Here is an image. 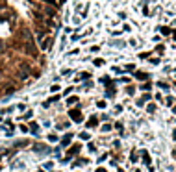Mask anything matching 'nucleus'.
Returning a JSON list of instances; mask_svg holds the SVG:
<instances>
[{
    "instance_id": "nucleus-3",
    "label": "nucleus",
    "mask_w": 176,
    "mask_h": 172,
    "mask_svg": "<svg viewBox=\"0 0 176 172\" xmlns=\"http://www.w3.org/2000/svg\"><path fill=\"white\" fill-rule=\"evenodd\" d=\"M45 168L52 170V168H54V163H52V161H46V163H45Z\"/></svg>"
},
{
    "instance_id": "nucleus-4",
    "label": "nucleus",
    "mask_w": 176,
    "mask_h": 172,
    "mask_svg": "<svg viewBox=\"0 0 176 172\" xmlns=\"http://www.w3.org/2000/svg\"><path fill=\"white\" fill-rule=\"evenodd\" d=\"M95 65H96V67H100V65H104V59H95Z\"/></svg>"
},
{
    "instance_id": "nucleus-1",
    "label": "nucleus",
    "mask_w": 176,
    "mask_h": 172,
    "mask_svg": "<svg viewBox=\"0 0 176 172\" xmlns=\"http://www.w3.org/2000/svg\"><path fill=\"white\" fill-rule=\"evenodd\" d=\"M135 78H137V80H146L148 74H145V72H137V74H135Z\"/></svg>"
},
{
    "instance_id": "nucleus-2",
    "label": "nucleus",
    "mask_w": 176,
    "mask_h": 172,
    "mask_svg": "<svg viewBox=\"0 0 176 172\" xmlns=\"http://www.w3.org/2000/svg\"><path fill=\"white\" fill-rule=\"evenodd\" d=\"M50 43H52L50 39H45V41H43V46H41V48H45V50H46V48H48V45H50Z\"/></svg>"
},
{
    "instance_id": "nucleus-5",
    "label": "nucleus",
    "mask_w": 176,
    "mask_h": 172,
    "mask_svg": "<svg viewBox=\"0 0 176 172\" xmlns=\"http://www.w3.org/2000/svg\"><path fill=\"white\" fill-rule=\"evenodd\" d=\"M161 33H163V35H169L171 30H169V28H161Z\"/></svg>"
},
{
    "instance_id": "nucleus-7",
    "label": "nucleus",
    "mask_w": 176,
    "mask_h": 172,
    "mask_svg": "<svg viewBox=\"0 0 176 172\" xmlns=\"http://www.w3.org/2000/svg\"><path fill=\"white\" fill-rule=\"evenodd\" d=\"M4 4H6V0H0V8H2Z\"/></svg>"
},
{
    "instance_id": "nucleus-6",
    "label": "nucleus",
    "mask_w": 176,
    "mask_h": 172,
    "mask_svg": "<svg viewBox=\"0 0 176 172\" xmlns=\"http://www.w3.org/2000/svg\"><path fill=\"white\" fill-rule=\"evenodd\" d=\"M80 137H82V139H85V141H87V139H89V133H87V132H84V133H80Z\"/></svg>"
}]
</instances>
